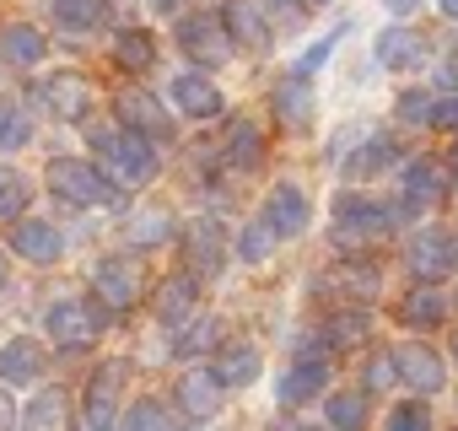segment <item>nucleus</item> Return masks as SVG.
<instances>
[{"label":"nucleus","instance_id":"1","mask_svg":"<svg viewBox=\"0 0 458 431\" xmlns=\"http://www.w3.org/2000/svg\"><path fill=\"white\" fill-rule=\"evenodd\" d=\"M92 146H98V162H103V173H108L114 183H146V178L157 173V140L140 135V130H130V124L98 130Z\"/></svg>","mask_w":458,"mask_h":431},{"label":"nucleus","instance_id":"2","mask_svg":"<svg viewBox=\"0 0 458 431\" xmlns=\"http://www.w3.org/2000/svg\"><path fill=\"white\" fill-rule=\"evenodd\" d=\"M44 178H49V189H55L60 199H71V205H114V199H119L114 178H108L103 167L81 162V156H55Z\"/></svg>","mask_w":458,"mask_h":431},{"label":"nucleus","instance_id":"3","mask_svg":"<svg viewBox=\"0 0 458 431\" xmlns=\"http://www.w3.org/2000/svg\"><path fill=\"white\" fill-rule=\"evenodd\" d=\"M103 313L108 308H92V302H76V297H65V302H55L49 308V334H55V345H65V351H92L98 345V334H103Z\"/></svg>","mask_w":458,"mask_h":431},{"label":"nucleus","instance_id":"4","mask_svg":"<svg viewBox=\"0 0 458 431\" xmlns=\"http://www.w3.org/2000/svg\"><path fill=\"white\" fill-rule=\"evenodd\" d=\"M410 275H420L426 286L431 281H442V275H453L458 270V232H442V227H426V232H415L410 238Z\"/></svg>","mask_w":458,"mask_h":431},{"label":"nucleus","instance_id":"5","mask_svg":"<svg viewBox=\"0 0 458 431\" xmlns=\"http://www.w3.org/2000/svg\"><path fill=\"white\" fill-rule=\"evenodd\" d=\"M335 227H340V243H372L388 232V210L367 194H340L335 199Z\"/></svg>","mask_w":458,"mask_h":431},{"label":"nucleus","instance_id":"6","mask_svg":"<svg viewBox=\"0 0 458 431\" xmlns=\"http://www.w3.org/2000/svg\"><path fill=\"white\" fill-rule=\"evenodd\" d=\"M178 44L199 65H226V60H233V33H226L221 17H183L178 22Z\"/></svg>","mask_w":458,"mask_h":431},{"label":"nucleus","instance_id":"7","mask_svg":"<svg viewBox=\"0 0 458 431\" xmlns=\"http://www.w3.org/2000/svg\"><path fill=\"white\" fill-rule=\"evenodd\" d=\"M308 222H313V205H308V194H302L297 183H276V189L265 194V227H270L276 238H302Z\"/></svg>","mask_w":458,"mask_h":431},{"label":"nucleus","instance_id":"8","mask_svg":"<svg viewBox=\"0 0 458 431\" xmlns=\"http://www.w3.org/2000/svg\"><path fill=\"white\" fill-rule=\"evenodd\" d=\"M38 103H44L55 119H87V108H92V87H87V76L60 71V76L38 81Z\"/></svg>","mask_w":458,"mask_h":431},{"label":"nucleus","instance_id":"9","mask_svg":"<svg viewBox=\"0 0 458 431\" xmlns=\"http://www.w3.org/2000/svg\"><path fill=\"white\" fill-rule=\"evenodd\" d=\"M394 372H399V383H404V388H415L420 399H426V393H437V388L447 383L442 356H437V351H426V345H399V351H394Z\"/></svg>","mask_w":458,"mask_h":431},{"label":"nucleus","instance_id":"10","mask_svg":"<svg viewBox=\"0 0 458 431\" xmlns=\"http://www.w3.org/2000/svg\"><path fill=\"white\" fill-rule=\"evenodd\" d=\"M92 292H98V302H103L108 313H130L135 297H140V281H135V270H130L124 259H103V265L92 270Z\"/></svg>","mask_w":458,"mask_h":431},{"label":"nucleus","instance_id":"11","mask_svg":"<svg viewBox=\"0 0 458 431\" xmlns=\"http://www.w3.org/2000/svg\"><path fill=\"white\" fill-rule=\"evenodd\" d=\"M12 249L28 259V265H55L60 254H65V238L49 227V222H12Z\"/></svg>","mask_w":458,"mask_h":431},{"label":"nucleus","instance_id":"12","mask_svg":"<svg viewBox=\"0 0 458 431\" xmlns=\"http://www.w3.org/2000/svg\"><path fill=\"white\" fill-rule=\"evenodd\" d=\"M447 162H437V156H415L410 167H404V199L420 210V205H437L442 194H447Z\"/></svg>","mask_w":458,"mask_h":431},{"label":"nucleus","instance_id":"13","mask_svg":"<svg viewBox=\"0 0 458 431\" xmlns=\"http://www.w3.org/2000/svg\"><path fill=\"white\" fill-rule=\"evenodd\" d=\"M199 313V275H173V281H162V292H157V318L167 324V329H178V324H189Z\"/></svg>","mask_w":458,"mask_h":431},{"label":"nucleus","instance_id":"14","mask_svg":"<svg viewBox=\"0 0 458 431\" xmlns=\"http://www.w3.org/2000/svg\"><path fill=\"white\" fill-rule=\"evenodd\" d=\"M324 388H329V361H324V356H302V361H292L286 377H281V404H308V399H318Z\"/></svg>","mask_w":458,"mask_h":431},{"label":"nucleus","instance_id":"15","mask_svg":"<svg viewBox=\"0 0 458 431\" xmlns=\"http://www.w3.org/2000/svg\"><path fill=\"white\" fill-rule=\"evenodd\" d=\"M44 377V351L38 340H6L0 345V383H38Z\"/></svg>","mask_w":458,"mask_h":431},{"label":"nucleus","instance_id":"16","mask_svg":"<svg viewBox=\"0 0 458 431\" xmlns=\"http://www.w3.org/2000/svg\"><path fill=\"white\" fill-rule=\"evenodd\" d=\"M173 103H178L189 119H216V114H221V92H216V81H205L199 71H183V76L173 81Z\"/></svg>","mask_w":458,"mask_h":431},{"label":"nucleus","instance_id":"17","mask_svg":"<svg viewBox=\"0 0 458 431\" xmlns=\"http://www.w3.org/2000/svg\"><path fill=\"white\" fill-rule=\"evenodd\" d=\"M119 119H124L130 130L151 135V140H167V135H173V119H167V108H162L157 97H140V92H124V97H119Z\"/></svg>","mask_w":458,"mask_h":431},{"label":"nucleus","instance_id":"18","mask_svg":"<svg viewBox=\"0 0 458 431\" xmlns=\"http://www.w3.org/2000/svg\"><path fill=\"white\" fill-rule=\"evenodd\" d=\"M119 367H98L87 383V431H114V393H119Z\"/></svg>","mask_w":458,"mask_h":431},{"label":"nucleus","instance_id":"19","mask_svg":"<svg viewBox=\"0 0 458 431\" xmlns=\"http://www.w3.org/2000/svg\"><path fill=\"white\" fill-rule=\"evenodd\" d=\"M226 33H233V44L265 55L270 49V28L259 22V0H233V6H226Z\"/></svg>","mask_w":458,"mask_h":431},{"label":"nucleus","instance_id":"20","mask_svg":"<svg viewBox=\"0 0 458 431\" xmlns=\"http://www.w3.org/2000/svg\"><path fill=\"white\" fill-rule=\"evenodd\" d=\"M44 33L38 28H28V22H12V28H0V60H6V65H38L44 60Z\"/></svg>","mask_w":458,"mask_h":431},{"label":"nucleus","instance_id":"21","mask_svg":"<svg viewBox=\"0 0 458 431\" xmlns=\"http://www.w3.org/2000/svg\"><path fill=\"white\" fill-rule=\"evenodd\" d=\"M210 372H216L221 388H249V383L259 377V351H254V345H226Z\"/></svg>","mask_w":458,"mask_h":431},{"label":"nucleus","instance_id":"22","mask_svg":"<svg viewBox=\"0 0 458 431\" xmlns=\"http://www.w3.org/2000/svg\"><path fill=\"white\" fill-rule=\"evenodd\" d=\"M178 404H183L189 415L210 420V415L221 410V383H216V372H183V383H178Z\"/></svg>","mask_w":458,"mask_h":431},{"label":"nucleus","instance_id":"23","mask_svg":"<svg viewBox=\"0 0 458 431\" xmlns=\"http://www.w3.org/2000/svg\"><path fill=\"white\" fill-rule=\"evenodd\" d=\"M276 114H281L286 130H308L313 124V92H308L302 76H292V81L276 87Z\"/></svg>","mask_w":458,"mask_h":431},{"label":"nucleus","instance_id":"24","mask_svg":"<svg viewBox=\"0 0 458 431\" xmlns=\"http://www.w3.org/2000/svg\"><path fill=\"white\" fill-rule=\"evenodd\" d=\"M221 227L216 222H194L189 227V265L199 270V275H221Z\"/></svg>","mask_w":458,"mask_h":431},{"label":"nucleus","instance_id":"25","mask_svg":"<svg viewBox=\"0 0 458 431\" xmlns=\"http://www.w3.org/2000/svg\"><path fill=\"white\" fill-rule=\"evenodd\" d=\"M49 12L65 33H92V28L108 22V0H55Z\"/></svg>","mask_w":458,"mask_h":431},{"label":"nucleus","instance_id":"26","mask_svg":"<svg viewBox=\"0 0 458 431\" xmlns=\"http://www.w3.org/2000/svg\"><path fill=\"white\" fill-rule=\"evenodd\" d=\"M420 55H426V44H420L415 28H388V33L377 38V60H383L388 71H404V65H415Z\"/></svg>","mask_w":458,"mask_h":431},{"label":"nucleus","instance_id":"27","mask_svg":"<svg viewBox=\"0 0 458 431\" xmlns=\"http://www.w3.org/2000/svg\"><path fill=\"white\" fill-rule=\"evenodd\" d=\"M399 318H404L410 329H437V324L447 318V297H442V292H431V286H420V292H410V297H404Z\"/></svg>","mask_w":458,"mask_h":431},{"label":"nucleus","instance_id":"28","mask_svg":"<svg viewBox=\"0 0 458 431\" xmlns=\"http://www.w3.org/2000/svg\"><path fill=\"white\" fill-rule=\"evenodd\" d=\"M65 420H71V404H65L60 388H44V393L28 404V415H22L28 431H65Z\"/></svg>","mask_w":458,"mask_h":431},{"label":"nucleus","instance_id":"29","mask_svg":"<svg viewBox=\"0 0 458 431\" xmlns=\"http://www.w3.org/2000/svg\"><path fill=\"white\" fill-rule=\"evenodd\" d=\"M167 238H173V216H167L162 205L135 210V222H130V243H135V249H157V243H167Z\"/></svg>","mask_w":458,"mask_h":431},{"label":"nucleus","instance_id":"30","mask_svg":"<svg viewBox=\"0 0 458 431\" xmlns=\"http://www.w3.org/2000/svg\"><path fill=\"white\" fill-rule=\"evenodd\" d=\"M114 60H119L124 71H146V65L157 60V38L140 33V28H124V33H114Z\"/></svg>","mask_w":458,"mask_h":431},{"label":"nucleus","instance_id":"31","mask_svg":"<svg viewBox=\"0 0 458 431\" xmlns=\"http://www.w3.org/2000/svg\"><path fill=\"white\" fill-rule=\"evenodd\" d=\"M33 140V119L17 97H0V151H17Z\"/></svg>","mask_w":458,"mask_h":431},{"label":"nucleus","instance_id":"32","mask_svg":"<svg viewBox=\"0 0 458 431\" xmlns=\"http://www.w3.org/2000/svg\"><path fill=\"white\" fill-rule=\"evenodd\" d=\"M216 334H221V329H216V318H199V313H194L189 324H178L173 351H178V356H199V351H210V345H216Z\"/></svg>","mask_w":458,"mask_h":431},{"label":"nucleus","instance_id":"33","mask_svg":"<svg viewBox=\"0 0 458 431\" xmlns=\"http://www.w3.org/2000/svg\"><path fill=\"white\" fill-rule=\"evenodd\" d=\"M28 210V178L17 167H0V222H17Z\"/></svg>","mask_w":458,"mask_h":431},{"label":"nucleus","instance_id":"34","mask_svg":"<svg viewBox=\"0 0 458 431\" xmlns=\"http://www.w3.org/2000/svg\"><path fill=\"white\" fill-rule=\"evenodd\" d=\"M329 426L335 431H361L367 426V399L361 393H329Z\"/></svg>","mask_w":458,"mask_h":431},{"label":"nucleus","instance_id":"35","mask_svg":"<svg viewBox=\"0 0 458 431\" xmlns=\"http://www.w3.org/2000/svg\"><path fill=\"white\" fill-rule=\"evenodd\" d=\"M259 156H265V146H259V130L243 119V124H233V140H226V162H238V167H259Z\"/></svg>","mask_w":458,"mask_h":431},{"label":"nucleus","instance_id":"36","mask_svg":"<svg viewBox=\"0 0 458 431\" xmlns=\"http://www.w3.org/2000/svg\"><path fill=\"white\" fill-rule=\"evenodd\" d=\"M276 243H281V238L265 227V216H259V222H249V227H243V238H238V254H243V265H265Z\"/></svg>","mask_w":458,"mask_h":431},{"label":"nucleus","instance_id":"37","mask_svg":"<svg viewBox=\"0 0 458 431\" xmlns=\"http://www.w3.org/2000/svg\"><path fill=\"white\" fill-rule=\"evenodd\" d=\"M367 329H372V318H367L361 308H351V313L329 318V345H361V340H367Z\"/></svg>","mask_w":458,"mask_h":431},{"label":"nucleus","instance_id":"38","mask_svg":"<svg viewBox=\"0 0 458 431\" xmlns=\"http://www.w3.org/2000/svg\"><path fill=\"white\" fill-rule=\"evenodd\" d=\"M383 431H431V410H426L420 399H404V404H394V410H388Z\"/></svg>","mask_w":458,"mask_h":431},{"label":"nucleus","instance_id":"39","mask_svg":"<svg viewBox=\"0 0 458 431\" xmlns=\"http://www.w3.org/2000/svg\"><path fill=\"white\" fill-rule=\"evenodd\" d=\"M399 151H394V140L388 135H377V140H367L361 151H356V162H351V178H361V173H377V167H388Z\"/></svg>","mask_w":458,"mask_h":431},{"label":"nucleus","instance_id":"40","mask_svg":"<svg viewBox=\"0 0 458 431\" xmlns=\"http://www.w3.org/2000/svg\"><path fill=\"white\" fill-rule=\"evenodd\" d=\"M124 431H167V415H162V404H157V399L135 404V410H130V420H124Z\"/></svg>","mask_w":458,"mask_h":431},{"label":"nucleus","instance_id":"41","mask_svg":"<svg viewBox=\"0 0 458 431\" xmlns=\"http://www.w3.org/2000/svg\"><path fill=\"white\" fill-rule=\"evenodd\" d=\"M259 6L270 12V22H276V28H297V22L308 17V6H302V0H259Z\"/></svg>","mask_w":458,"mask_h":431},{"label":"nucleus","instance_id":"42","mask_svg":"<svg viewBox=\"0 0 458 431\" xmlns=\"http://www.w3.org/2000/svg\"><path fill=\"white\" fill-rule=\"evenodd\" d=\"M431 108H437V103H431L426 92H404V97H399V119H404V124H431Z\"/></svg>","mask_w":458,"mask_h":431},{"label":"nucleus","instance_id":"43","mask_svg":"<svg viewBox=\"0 0 458 431\" xmlns=\"http://www.w3.org/2000/svg\"><path fill=\"white\" fill-rule=\"evenodd\" d=\"M335 38H340V33H335ZM335 38H324V44H313V49H308L302 60H297V76H313V71H318V65H324L329 55H335Z\"/></svg>","mask_w":458,"mask_h":431},{"label":"nucleus","instance_id":"44","mask_svg":"<svg viewBox=\"0 0 458 431\" xmlns=\"http://www.w3.org/2000/svg\"><path fill=\"white\" fill-rule=\"evenodd\" d=\"M399 372H394V356H372L367 361V388H388Z\"/></svg>","mask_w":458,"mask_h":431},{"label":"nucleus","instance_id":"45","mask_svg":"<svg viewBox=\"0 0 458 431\" xmlns=\"http://www.w3.org/2000/svg\"><path fill=\"white\" fill-rule=\"evenodd\" d=\"M431 124H442V130H458V92H447V97L431 108Z\"/></svg>","mask_w":458,"mask_h":431},{"label":"nucleus","instance_id":"46","mask_svg":"<svg viewBox=\"0 0 458 431\" xmlns=\"http://www.w3.org/2000/svg\"><path fill=\"white\" fill-rule=\"evenodd\" d=\"M17 426V404H12V393H0V431H12Z\"/></svg>","mask_w":458,"mask_h":431},{"label":"nucleus","instance_id":"47","mask_svg":"<svg viewBox=\"0 0 458 431\" xmlns=\"http://www.w3.org/2000/svg\"><path fill=\"white\" fill-rule=\"evenodd\" d=\"M383 6H388V12H399V17H404V12H415V6H420V0H383Z\"/></svg>","mask_w":458,"mask_h":431},{"label":"nucleus","instance_id":"48","mask_svg":"<svg viewBox=\"0 0 458 431\" xmlns=\"http://www.w3.org/2000/svg\"><path fill=\"white\" fill-rule=\"evenodd\" d=\"M442 81H447V87H458V60H447V65H442Z\"/></svg>","mask_w":458,"mask_h":431},{"label":"nucleus","instance_id":"49","mask_svg":"<svg viewBox=\"0 0 458 431\" xmlns=\"http://www.w3.org/2000/svg\"><path fill=\"white\" fill-rule=\"evenodd\" d=\"M442 12H447V17H458V0H442Z\"/></svg>","mask_w":458,"mask_h":431},{"label":"nucleus","instance_id":"50","mask_svg":"<svg viewBox=\"0 0 458 431\" xmlns=\"http://www.w3.org/2000/svg\"><path fill=\"white\" fill-rule=\"evenodd\" d=\"M0 286H6V265H0Z\"/></svg>","mask_w":458,"mask_h":431},{"label":"nucleus","instance_id":"51","mask_svg":"<svg viewBox=\"0 0 458 431\" xmlns=\"http://www.w3.org/2000/svg\"><path fill=\"white\" fill-rule=\"evenodd\" d=\"M453 356H458V334H453Z\"/></svg>","mask_w":458,"mask_h":431},{"label":"nucleus","instance_id":"52","mask_svg":"<svg viewBox=\"0 0 458 431\" xmlns=\"http://www.w3.org/2000/svg\"><path fill=\"white\" fill-rule=\"evenodd\" d=\"M313 6H329V0H313Z\"/></svg>","mask_w":458,"mask_h":431},{"label":"nucleus","instance_id":"53","mask_svg":"<svg viewBox=\"0 0 458 431\" xmlns=\"http://www.w3.org/2000/svg\"><path fill=\"white\" fill-rule=\"evenodd\" d=\"M453 156H458V151H453Z\"/></svg>","mask_w":458,"mask_h":431}]
</instances>
